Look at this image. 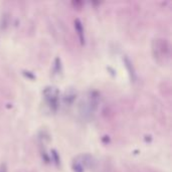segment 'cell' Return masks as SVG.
Segmentation results:
<instances>
[{"mask_svg": "<svg viewBox=\"0 0 172 172\" xmlns=\"http://www.w3.org/2000/svg\"><path fill=\"white\" fill-rule=\"evenodd\" d=\"M43 95L50 108L55 111L59 108V91H57V89L54 87H48L43 91Z\"/></svg>", "mask_w": 172, "mask_h": 172, "instance_id": "1", "label": "cell"}, {"mask_svg": "<svg viewBox=\"0 0 172 172\" xmlns=\"http://www.w3.org/2000/svg\"><path fill=\"white\" fill-rule=\"evenodd\" d=\"M75 28H76V31L77 32V35H79V38H80V42L82 44L85 43V32H84V26L83 24H82L81 20L80 19H76L75 20Z\"/></svg>", "mask_w": 172, "mask_h": 172, "instance_id": "2", "label": "cell"}, {"mask_svg": "<svg viewBox=\"0 0 172 172\" xmlns=\"http://www.w3.org/2000/svg\"><path fill=\"white\" fill-rule=\"evenodd\" d=\"M132 64H133L129 60L128 57H125V65H126V68H128V72H129L130 76H131V79H132L133 81H135L136 80V73H135V69H134Z\"/></svg>", "mask_w": 172, "mask_h": 172, "instance_id": "3", "label": "cell"}, {"mask_svg": "<svg viewBox=\"0 0 172 172\" xmlns=\"http://www.w3.org/2000/svg\"><path fill=\"white\" fill-rule=\"evenodd\" d=\"M73 171L75 172H84L85 165L83 164V162L80 160H75V162H73Z\"/></svg>", "mask_w": 172, "mask_h": 172, "instance_id": "4", "label": "cell"}, {"mask_svg": "<svg viewBox=\"0 0 172 172\" xmlns=\"http://www.w3.org/2000/svg\"><path fill=\"white\" fill-rule=\"evenodd\" d=\"M0 172H7L6 163H1V164H0Z\"/></svg>", "mask_w": 172, "mask_h": 172, "instance_id": "5", "label": "cell"}]
</instances>
